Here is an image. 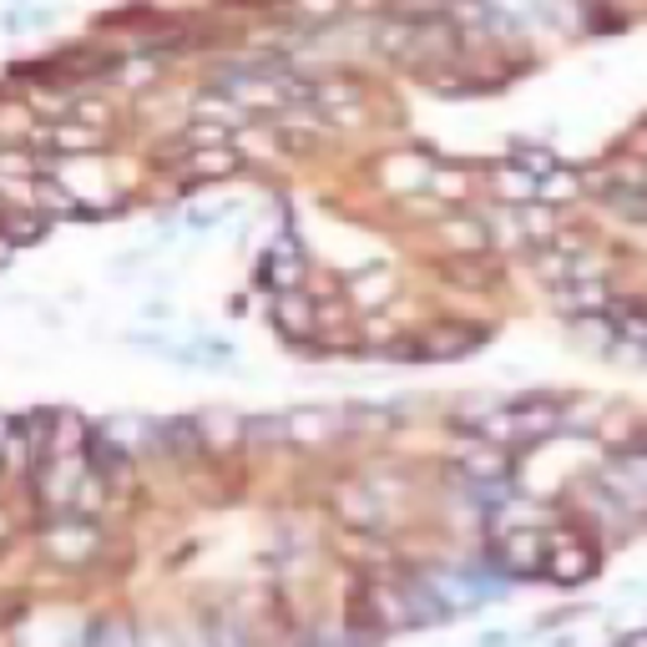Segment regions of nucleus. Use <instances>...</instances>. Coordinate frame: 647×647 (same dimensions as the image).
<instances>
[{
	"instance_id": "nucleus-8",
	"label": "nucleus",
	"mask_w": 647,
	"mask_h": 647,
	"mask_svg": "<svg viewBox=\"0 0 647 647\" xmlns=\"http://www.w3.org/2000/svg\"><path fill=\"white\" fill-rule=\"evenodd\" d=\"M460 471L471 475L475 485H496L500 475H506V456H500L496 445H481V451H471V456H460Z\"/></svg>"
},
{
	"instance_id": "nucleus-2",
	"label": "nucleus",
	"mask_w": 647,
	"mask_h": 647,
	"mask_svg": "<svg viewBox=\"0 0 647 647\" xmlns=\"http://www.w3.org/2000/svg\"><path fill=\"white\" fill-rule=\"evenodd\" d=\"M546 572L572 587V582H582V576L597 572V551H592L582 536L561 531V536H551V542H546Z\"/></svg>"
},
{
	"instance_id": "nucleus-19",
	"label": "nucleus",
	"mask_w": 647,
	"mask_h": 647,
	"mask_svg": "<svg viewBox=\"0 0 647 647\" xmlns=\"http://www.w3.org/2000/svg\"><path fill=\"white\" fill-rule=\"evenodd\" d=\"M299 15H339V0H299Z\"/></svg>"
},
{
	"instance_id": "nucleus-11",
	"label": "nucleus",
	"mask_w": 647,
	"mask_h": 647,
	"mask_svg": "<svg viewBox=\"0 0 647 647\" xmlns=\"http://www.w3.org/2000/svg\"><path fill=\"white\" fill-rule=\"evenodd\" d=\"M612 334H618L622 350H633V354H647V314L643 309H622L618 319L607 324Z\"/></svg>"
},
{
	"instance_id": "nucleus-13",
	"label": "nucleus",
	"mask_w": 647,
	"mask_h": 647,
	"mask_svg": "<svg viewBox=\"0 0 647 647\" xmlns=\"http://www.w3.org/2000/svg\"><path fill=\"white\" fill-rule=\"evenodd\" d=\"M329 430H334V420H329L324 410H299V415H289V435H294L299 445H319Z\"/></svg>"
},
{
	"instance_id": "nucleus-1",
	"label": "nucleus",
	"mask_w": 647,
	"mask_h": 647,
	"mask_svg": "<svg viewBox=\"0 0 647 647\" xmlns=\"http://www.w3.org/2000/svg\"><path fill=\"white\" fill-rule=\"evenodd\" d=\"M557 426H561V410L557 405H546V399H531V405H496V410H485L471 420L481 445H496V451L542 441V435H551Z\"/></svg>"
},
{
	"instance_id": "nucleus-14",
	"label": "nucleus",
	"mask_w": 647,
	"mask_h": 647,
	"mask_svg": "<svg viewBox=\"0 0 647 647\" xmlns=\"http://www.w3.org/2000/svg\"><path fill=\"white\" fill-rule=\"evenodd\" d=\"M238 162H233V152L228 148H207V152H192L188 157V173L192 177H228Z\"/></svg>"
},
{
	"instance_id": "nucleus-16",
	"label": "nucleus",
	"mask_w": 647,
	"mask_h": 647,
	"mask_svg": "<svg viewBox=\"0 0 647 647\" xmlns=\"http://www.w3.org/2000/svg\"><path fill=\"white\" fill-rule=\"evenodd\" d=\"M557 218H551V207L542 203H521V238H551Z\"/></svg>"
},
{
	"instance_id": "nucleus-12",
	"label": "nucleus",
	"mask_w": 647,
	"mask_h": 647,
	"mask_svg": "<svg viewBox=\"0 0 647 647\" xmlns=\"http://www.w3.org/2000/svg\"><path fill=\"white\" fill-rule=\"evenodd\" d=\"M198 117H203V122H218V127H223V122H238V117L249 122V112H243V106H238L223 87H213V91H203V97H198Z\"/></svg>"
},
{
	"instance_id": "nucleus-6",
	"label": "nucleus",
	"mask_w": 647,
	"mask_h": 647,
	"mask_svg": "<svg viewBox=\"0 0 647 647\" xmlns=\"http://www.w3.org/2000/svg\"><path fill=\"white\" fill-rule=\"evenodd\" d=\"M264 279L279 289V294H299V283H304V258H299L294 243H279V249L264 258Z\"/></svg>"
},
{
	"instance_id": "nucleus-4",
	"label": "nucleus",
	"mask_w": 647,
	"mask_h": 647,
	"mask_svg": "<svg viewBox=\"0 0 647 647\" xmlns=\"http://www.w3.org/2000/svg\"><path fill=\"white\" fill-rule=\"evenodd\" d=\"M91 546H97V531L87 521H66V527L46 531V551L56 561H81V557H91Z\"/></svg>"
},
{
	"instance_id": "nucleus-3",
	"label": "nucleus",
	"mask_w": 647,
	"mask_h": 647,
	"mask_svg": "<svg viewBox=\"0 0 647 647\" xmlns=\"http://www.w3.org/2000/svg\"><path fill=\"white\" fill-rule=\"evenodd\" d=\"M496 561L506 572H536V567H546V536L542 531H506L496 542Z\"/></svg>"
},
{
	"instance_id": "nucleus-10",
	"label": "nucleus",
	"mask_w": 647,
	"mask_h": 647,
	"mask_svg": "<svg viewBox=\"0 0 647 647\" xmlns=\"http://www.w3.org/2000/svg\"><path fill=\"white\" fill-rule=\"evenodd\" d=\"M274 319H279L283 334H294V339H304L314 329V309L299 294H283L279 304H274Z\"/></svg>"
},
{
	"instance_id": "nucleus-5",
	"label": "nucleus",
	"mask_w": 647,
	"mask_h": 647,
	"mask_svg": "<svg viewBox=\"0 0 647 647\" xmlns=\"http://www.w3.org/2000/svg\"><path fill=\"white\" fill-rule=\"evenodd\" d=\"M557 304L576 319H597L607 309V289L597 279H576V283H561L557 289Z\"/></svg>"
},
{
	"instance_id": "nucleus-7",
	"label": "nucleus",
	"mask_w": 647,
	"mask_h": 647,
	"mask_svg": "<svg viewBox=\"0 0 647 647\" xmlns=\"http://www.w3.org/2000/svg\"><path fill=\"white\" fill-rule=\"evenodd\" d=\"M481 344V329H460V324H445V329H435V334H426V344H420V354L426 359H451V354H466Z\"/></svg>"
},
{
	"instance_id": "nucleus-20",
	"label": "nucleus",
	"mask_w": 647,
	"mask_h": 647,
	"mask_svg": "<svg viewBox=\"0 0 647 647\" xmlns=\"http://www.w3.org/2000/svg\"><path fill=\"white\" fill-rule=\"evenodd\" d=\"M618 647H647V633H633V637H622Z\"/></svg>"
},
{
	"instance_id": "nucleus-15",
	"label": "nucleus",
	"mask_w": 647,
	"mask_h": 647,
	"mask_svg": "<svg viewBox=\"0 0 647 647\" xmlns=\"http://www.w3.org/2000/svg\"><path fill=\"white\" fill-rule=\"evenodd\" d=\"M496 188H500V198H511V203H531V192H536V177L521 173V167H500V173H496Z\"/></svg>"
},
{
	"instance_id": "nucleus-18",
	"label": "nucleus",
	"mask_w": 647,
	"mask_h": 647,
	"mask_svg": "<svg viewBox=\"0 0 647 647\" xmlns=\"http://www.w3.org/2000/svg\"><path fill=\"white\" fill-rule=\"evenodd\" d=\"M536 188H542L546 198H572V192H576V177H567V173H551V177H542Z\"/></svg>"
},
{
	"instance_id": "nucleus-9",
	"label": "nucleus",
	"mask_w": 647,
	"mask_h": 647,
	"mask_svg": "<svg viewBox=\"0 0 647 647\" xmlns=\"http://www.w3.org/2000/svg\"><path fill=\"white\" fill-rule=\"evenodd\" d=\"M46 142L61 152H87V148H102V127H81V122H56Z\"/></svg>"
},
{
	"instance_id": "nucleus-17",
	"label": "nucleus",
	"mask_w": 647,
	"mask_h": 647,
	"mask_svg": "<svg viewBox=\"0 0 647 647\" xmlns=\"http://www.w3.org/2000/svg\"><path fill=\"white\" fill-rule=\"evenodd\" d=\"M445 233L456 238V249H481V243H485V228H481V223H451Z\"/></svg>"
}]
</instances>
